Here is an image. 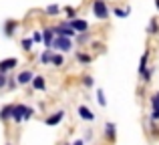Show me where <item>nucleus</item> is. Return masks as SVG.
Instances as JSON below:
<instances>
[{
  "label": "nucleus",
  "instance_id": "1",
  "mask_svg": "<svg viewBox=\"0 0 159 145\" xmlns=\"http://www.w3.org/2000/svg\"><path fill=\"white\" fill-rule=\"evenodd\" d=\"M32 113H34V111H32L30 107H26V105H14V111H12V119H14L16 123H20V121H26V119H30V117H32Z\"/></svg>",
  "mask_w": 159,
  "mask_h": 145
},
{
  "label": "nucleus",
  "instance_id": "2",
  "mask_svg": "<svg viewBox=\"0 0 159 145\" xmlns=\"http://www.w3.org/2000/svg\"><path fill=\"white\" fill-rule=\"evenodd\" d=\"M93 14L97 16L99 20H107L109 18V8L103 0H95L93 2Z\"/></svg>",
  "mask_w": 159,
  "mask_h": 145
},
{
  "label": "nucleus",
  "instance_id": "3",
  "mask_svg": "<svg viewBox=\"0 0 159 145\" xmlns=\"http://www.w3.org/2000/svg\"><path fill=\"white\" fill-rule=\"evenodd\" d=\"M52 48H58L61 52H69L70 48H73V43H70V39H66V36H54Z\"/></svg>",
  "mask_w": 159,
  "mask_h": 145
},
{
  "label": "nucleus",
  "instance_id": "4",
  "mask_svg": "<svg viewBox=\"0 0 159 145\" xmlns=\"http://www.w3.org/2000/svg\"><path fill=\"white\" fill-rule=\"evenodd\" d=\"M52 30H54V34H57V36H66V39H73V36L77 34V32L69 26V22H61L58 26H54Z\"/></svg>",
  "mask_w": 159,
  "mask_h": 145
},
{
  "label": "nucleus",
  "instance_id": "5",
  "mask_svg": "<svg viewBox=\"0 0 159 145\" xmlns=\"http://www.w3.org/2000/svg\"><path fill=\"white\" fill-rule=\"evenodd\" d=\"M69 26L73 28L75 32H85L87 28H89V24H87V20H79V18H75V20H69Z\"/></svg>",
  "mask_w": 159,
  "mask_h": 145
},
{
  "label": "nucleus",
  "instance_id": "6",
  "mask_svg": "<svg viewBox=\"0 0 159 145\" xmlns=\"http://www.w3.org/2000/svg\"><path fill=\"white\" fill-rule=\"evenodd\" d=\"M16 65H18V61H16V59H4V61H0V73L6 75L8 71H12Z\"/></svg>",
  "mask_w": 159,
  "mask_h": 145
},
{
  "label": "nucleus",
  "instance_id": "7",
  "mask_svg": "<svg viewBox=\"0 0 159 145\" xmlns=\"http://www.w3.org/2000/svg\"><path fill=\"white\" fill-rule=\"evenodd\" d=\"M43 43H44L47 48L52 47V43H54V30H52V28H44V30H43Z\"/></svg>",
  "mask_w": 159,
  "mask_h": 145
},
{
  "label": "nucleus",
  "instance_id": "8",
  "mask_svg": "<svg viewBox=\"0 0 159 145\" xmlns=\"http://www.w3.org/2000/svg\"><path fill=\"white\" fill-rule=\"evenodd\" d=\"M77 113H79V117H81V119H85V121H93V119H95V113L89 109V107H85V105H81V107H79V109H77Z\"/></svg>",
  "mask_w": 159,
  "mask_h": 145
},
{
  "label": "nucleus",
  "instance_id": "9",
  "mask_svg": "<svg viewBox=\"0 0 159 145\" xmlns=\"http://www.w3.org/2000/svg\"><path fill=\"white\" fill-rule=\"evenodd\" d=\"M32 79H34V75L30 71H22V73H18V77H16V83H18V85H26V83H32Z\"/></svg>",
  "mask_w": 159,
  "mask_h": 145
},
{
  "label": "nucleus",
  "instance_id": "10",
  "mask_svg": "<svg viewBox=\"0 0 159 145\" xmlns=\"http://www.w3.org/2000/svg\"><path fill=\"white\" fill-rule=\"evenodd\" d=\"M151 119L153 121H159V97L157 95L151 97Z\"/></svg>",
  "mask_w": 159,
  "mask_h": 145
},
{
  "label": "nucleus",
  "instance_id": "11",
  "mask_svg": "<svg viewBox=\"0 0 159 145\" xmlns=\"http://www.w3.org/2000/svg\"><path fill=\"white\" fill-rule=\"evenodd\" d=\"M62 117H65V111H57L54 115L44 119V123H47V125H58V123L62 121Z\"/></svg>",
  "mask_w": 159,
  "mask_h": 145
},
{
  "label": "nucleus",
  "instance_id": "12",
  "mask_svg": "<svg viewBox=\"0 0 159 145\" xmlns=\"http://www.w3.org/2000/svg\"><path fill=\"white\" fill-rule=\"evenodd\" d=\"M16 28H18V20H6V22H4V34L12 36Z\"/></svg>",
  "mask_w": 159,
  "mask_h": 145
},
{
  "label": "nucleus",
  "instance_id": "13",
  "mask_svg": "<svg viewBox=\"0 0 159 145\" xmlns=\"http://www.w3.org/2000/svg\"><path fill=\"white\" fill-rule=\"evenodd\" d=\"M147 61H149V51H145L143 55H141V61H139V75L143 77L145 71H147Z\"/></svg>",
  "mask_w": 159,
  "mask_h": 145
},
{
  "label": "nucleus",
  "instance_id": "14",
  "mask_svg": "<svg viewBox=\"0 0 159 145\" xmlns=\"http://www.w3.org/2000/svg\"><path fill=\"white\" fill-rule=\"evenodd\" d=\"M105 135H107L109 141H115V135H117V131H115V123L109 121L107 125H105Z\"/></svg>",
  "mask_w": 159,
  "mask_h": 145
},
{
  "label": "nucleus",
  "instance_id": "15",
  "mask_svg": "<svg viewBox=\"0 0 159 145\" xmlns=\"http://www.w3.org/2000/svg\"><path fill=\"white\" fill-rule=\"evenodd\" d=\"M12 111H14V105L2 107V111H0V119H2V121H6V119H12Z\"/></svg>",
  "mask_w": 159,
  "mask_h": 145
},
{
  "label": "nucleus",
  "instance_id": "16",
  "mask_svg": "<svg viewBox=\"0 0 159 145\" xmlns=\"http://www.w3.org/2000/svg\"><path fill=\"white\" fill-rule=\"evenodd\" d=\"M32 87H34L36 91H44V89H47V83H44V77H34V79H32Z\"/></svg>",
  "mask_w": 159,
  "mask_h": 145
},
{
  "label": "nucleus",
  "instance_id": "17",
  "mask_svg": "<svg viewBox=\"0 0 159 145\" xmlns=\"http://www.w3.org/2000/svg\"><path fill=\"white\" fill-rule=\"evenodd\" d=\"M52 55H54V52L51 51V48H44V52L40 55V63H43V65H48V63H52Z\"/></svg>",
  "mask_w": 159,
  "mask_h": 145
},
{
  "label": "nucleus",
  "instance_id": "18",
  "mask_svg": "<svg viewBox=\"0 0 159 145\" xmlns=\"http://www.w3.org/2000/svg\"><path fill=\"white\" fill-rule=\"evenodd\" d=\"M147 32H149V34H159V22H157V18H151V20H149Z\"/></svg>",
  "mask_w": 159,
  "mask_h": 145
},
{
  "label": "nucleus",
  "instance_id": "19",
  "mask_svg": "<svg viewBox=\"0 0 159 145\" xmlns=\"http://www.w3.org/2000/svg\"><path fill=\"white\" fill-rule=\"evenodd\" d=\"M113 12H115V16H119V18H127L129 12H131V8H129V6H125V8H115Z\"/></svg>",
  "mask_w": 159,
  "mask_h": 145
},
{
  "label": "nucleus",
  "instance_id": "20",
  "mask_svg": "<svg viewBox=\"0 0 159 145\" xmlns=\"http://www.w3.org/2000/svg\"><path fill=\"white\" fill-rule=\"evenodd\" d=\"M77 61H79V63H91V61H93V57H91V55H85V52H77Z\"/></svg>",
  "mask_w": 159,
  "mask_h": 145
},
{
  "label": "nucleus",
  "instance_id": "21",
  "mask_svg": "<svg viewBox=\"0 0 159 145\" xmlns=\"http://www.w3.org/2000/svg\"><path fill=\"white\" fill-rule=\"evenodd\" d=\"M44 12H47V14H52V16H57L58 12H61V8H58L57 4H51V6H47V8H44Z\"/></svg>",
  "mask_w": 159,
  "mask_h": 145
},
{
  "label": "nucleus",
  "instance_id": "22",
  "mask_svg": "<svg viewBox=\"0 0 159 145\" xmlns=\"http://www.w3.org/2000/svg\"><path fill=\"white\" fill-rule=\"evenodd\" d=\"M65 14L69 16V20H75V16H77V10H75L73 6H65Z\"/></svg>",
  "mask_w": 159,
  "mask_h": 145
},
{
  "label": "nucleus",
  "instance_id": "23",
  "mask_svg": "<svg viewBox=\"0 0 159 145\" xmlns=\"http://www.w3.org/2000/svg\"><path fill=\"white\" fill-rule=\"evenodd\" d=\"M62 63H65L62 55H52V65L54 67H62Z\"/></svg>",
  "mask_w": 159,
  "mask_h": 145
},
{
  "label": "nucleus",
  "instance_id": "24",
  "mask_svg": "<svg viewBox=\"0 0 159 145\" xmlns=\"http://www.w3.org/2000/svg\"><path fill=\"white\" fill-rule=\"evenodd\" d=\"M97 101H99V105H101V107H105V105H107V99H105V95H103V91H101V89L97 91Z\"/></svg>",
  "mask_w": 159,
  "mask_h": 145
},
{
  "label": "nucleus",
  "instance_id": "25",
  "mask_svg": "<svg viewBox=\"0 0 159 145\" xmlns=\"http://www.w3.org/2000/svg\"><path fill=\"white\" fill-rule=\"evenodd\" d=\"M83 85L85 87H93L95 85V81H93V77H89V75H87L85 79H83Z\"/></svg>",
  "mask_w": 159,
  "mask_h": 145
},
{
  "label": "nucleus",
  "instance_id": "26",
  "mask_svg": "<svg viewBox=\"0 0 159 145\" xmlns=\"http://www.w3.org/2000/svg\"><path fill=\"white\" fill-rule=\"evenodd\" d=\"M30 47H32V39H24L22 40V48L24 51H30Z\"/></svg>",
  "mask_w": 159,
  "mask_h": 145
},
{
  "label": "nucleus",
  "instance_id": "27",
  "mask_svg": "<svg viewBox=\"0 0 159 145\" xmlns=\"http://www.w3.org/2000/svg\"><path fill=\"white\" fill-rule=\"evenodd\" d=\"M32 43H43V32H34L32 34Z\"/></svg>",
  "mask_w": 159,
  "mask_h": 145
},
{
  "label": "nucleus",
  "instance_id": "28",
  "mask_svg": "<svg viewBox=\"0 0 159 145\" xmlns=\"http://www.w3.org/2000/svg\"><path fill=\"white\" fill-rule=\"evenodd\" d=\"M8 79H6V75H4V73H0V89H4V87H6L8 85Z\"/></svg>",
  "mask_w": 159,
  "mask_h": 145
},
{
  "label": "nucleus",
  "instance_id": "29",
  "mask_svg": "<svg viewBox=\"0 0 159 145\" xmlns=\"http://www.w3.org/2000/svg\"><path fill=\"white\" fill-rule=\"evenodd\" d=\"M87 40H89V34H87V32H83V34H79V43H87Z\"/></svg>",
  "mask_w": 159,
  "mask_h": 145
},
{
  "label": "nucleus",
  "instance_id": "30",
  "mask_svg": "<svg viewBox=\"0 0 159 145\" xmlns=\"http://www.w3.org/2000/svg\"><path fill=\"white\" fill-rule=\"evenodd\" d=\"M149 79H151V71H145V75H143V81H145V83H149Z\"/></svg>",
  "mask_w": 159,
  "mask_h": 145
},
{
  "label": "nucleus",
  "instance_id": "31",
  "mask_svg": "<svg viewBox=\"0 0 159 145\" xmlns=\"http://www.w3.org/2000/svg\"><path fill=\"white\" fill-rule=\"evenodd\" d=\"M73 145H85V141H83V139H79V141H75Z\"/></svg>",
  "mask_w": 159,
  "mask_h": 145
},
{
  "label": "nucleus",
  "instance_id": "32",
  "mask_svg": "<svg viewBox=\"0 0 159 145\" xmlns=\"http://www.w3.org/2000/svg\"><path fill=\"white\" fill-rule=\"evenodd\" d=\"M155 6H157V10H159V0H155Z\"/></svg>",
  "mask_w": 159,
  "mask_h": 145
},
{
  "label": "nucleus",
  "instance_id": "33",
  "mask_svg": "<svg viewBox=\"0 0 159 145\" xmlns=\"http://www.w3.org/2000/svg\"><path fill=\"white\" fill-rule=\"evenodd\" d=\"M155 95H157V97H159V91H157V93H155Z\"/></svg>",
  "mask_w": 159,
  "mask_h": 145
},
{
  "label": "nucleus",
  "instance_id": "34",
  "mask_svg": "<svg viewBox=\"0 0 159 145\" xmlns=\"http://www.w3.org/2000/svg\"><path fill=\"white\" fill-rule=\"evenodd\" d=\"M103 2H105V0H103Z\"/></svg>",
  "mask_w": 159,
  "mask_h": 145
}]
</instances>
